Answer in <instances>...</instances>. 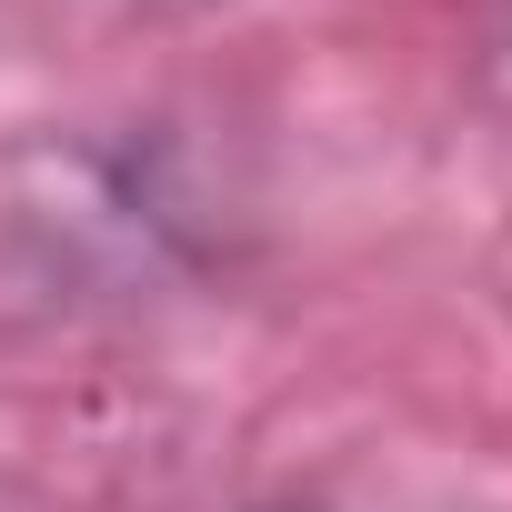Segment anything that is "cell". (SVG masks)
<instances>
[]
</instances>
